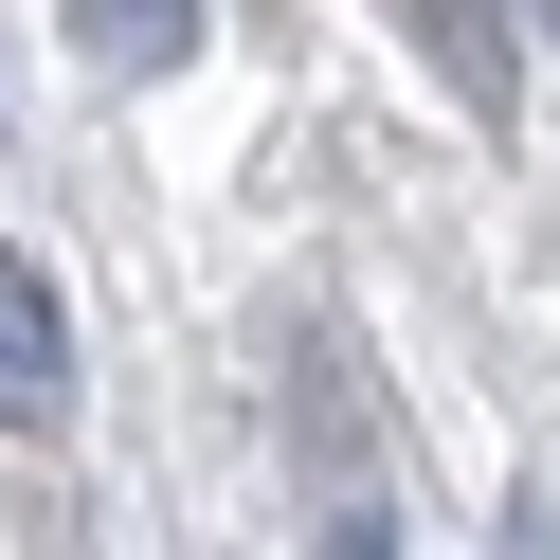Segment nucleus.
I'll list each match as a JSON object with an SVG mask.
<instances>
[{
    "label": "nucleus",
    "mask_w": 560,
    "mask_h": 560,
    "mask_svg": "<svg viewBox=\"0 0 560 560\" xmlns=\"http://www.w3.org/2000/svg\"><path fill=\"white\" fill-rule=\"evenodd\" d=\"M542 19H560V0H542Z\"/></svg>",
    "instance_id": "nucleus-4"
},
{
    "label": "nucleus",
    "mask_w": 560,
    "mask_h": 560,
    "mask_svg": "<svg viewBox=\"0 0 560 560\" xmlns=\"http://www.w3.org/2000/svg\"><path fill=\"white\" fill-rule=\"evenodd\" d=\"M55 416H73V326L37 254H0V434H55Z\"/></svg>",
    "instance_id": "nucleus-1"
},
{
    "label": "nucleus",
    "mask_w": 560,
    "mask_h": 560,
    "mask_svg": "<svg viewBox=\"0 0 560 560\" xmlns=\"http://www.w3.org/2000/svg\"><path fill=\"white\" fill-rule=\"evenodd\" d=\"M73 55L145 91V73H182V55H199V0H73Z\"/></svg>",
    "instance_id": "nucleus-3"
},
{
    "label": "nucleus",
    "mask_w": 560,
    "mask_h": 560,
    "mask_svg": "<svg viewBox=\"0 0 560 560\" xmlns=\"http://www.w3.org/2000/svg\"><path fill=\"white\" fill-rule=\"evenodd\" d=\"M398 37L452 73L470 127H524V37H506V0H398Z\"/></svg>",
    "instance_id": "nucleus-2"
}]
</instances>
